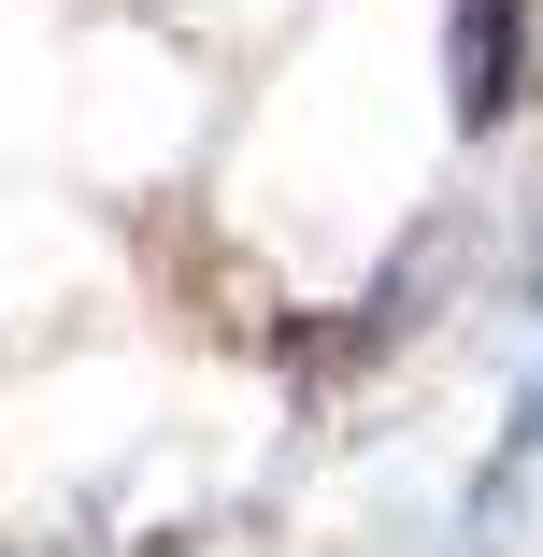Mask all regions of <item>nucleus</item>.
Listing matches in <instances>:
<instances>
[{
	"label": "nucleus",
	"instance_id": "nucleus-1",
	"mask_svg": "<svg viewBox=\"0 0 543 557\" xmlns=\"http://www.w3.org/2000/svg\"><path fill=\"white\" fill-rule=\"evenodd\" d=\"M444 72H458V129H515V100H529V0H458V29H444Z\"/></svg>",
	"mask_w": 543,
	"mask_h": 557
},
{
	"label": "nucleus",
	"instance_id": "nucleus-2",
	"mask_svg": "<svg viewBox=\"0 0 543 557\" xmlns=\"http://www.w3.org/2000/svg\"><path fill=\"white\" fill-rule=\"evenodd\" d=\"M529 472H543V372L515 386V414H501V443H486V472H472V529H486V515H501Z\"/></svg>",
	"mask_w": 543,
	"mask_h": 557
}]
</instances>
